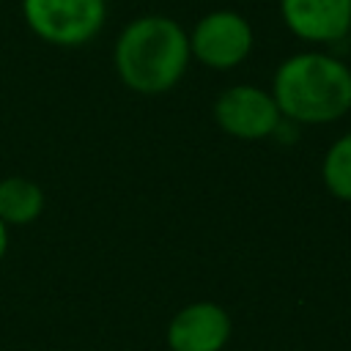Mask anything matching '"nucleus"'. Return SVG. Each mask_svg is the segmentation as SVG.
I'll return each instance as SVG.
<instances>
[{
    "instance_id": "obj_1",
    "label": "nucleus",
    "mask_w": 351,
    "mask_h": 351,
    "mask_svg": "<svg viewBox=\"0 0 351 351\" xmlns=\"http://www.w3.org/2000/svg\"><path fill=\"white\" fill-rule=\"evenodd\" d=\"M115 71L134 93H165L186 71L192 49L184 27L170 16H137L115 41Z\"/></svg>"
},
{
    "instance_id": "obj_2",
    "label": "nucleus",
    "mask_w": 351,
    "mask_h": 351,
    "mask_svg": "<svg viewBox=\"0 0 351 351\" xmlns=\"http://www.w3.org/2000/svg\"><path fill=\"white\" fill-rule=\"evenodd\" d=\"M271 88L280 115L299 123H329L351 110V69L324 52L282 60Z\"/></svg>"
},
{
    "instance_id": "obj_3",
    "label": "nucleus",
    "mask_w": 351,
    "mask_h": 351,
    "mask_svg": "<svg viewBox=\"0 0 351 351\" xmlns=\"http://www.w3.org/2000/svg\"><path fill=\"white\" fill-rule=\"evenodd\" d=\"M30 30L58 47L88 44L104 25V0H22Z\"/></svg>"
},
{
    "instance_id": "obj_4",
    "label": "nucleus",
    "mask_w": 351,
    "mask_h": 351,
    "mask_svg": "<svg viewBox=\"0 0 351 351\" xmlns=\"http://www.w3.org/2000/svg\"><path fill=\"white\" fill-rule=\"evenodd\" d=\"M189 49L208 69H233L252 49V27L236 11H211L195 25Z\"/></svg>"
},
{
    "instance_id": "obj_5",
    "label": "nucleus",
    "mask_w": 351,
    "mask_h": 351,
    "mask_svg": "<svg viewBox=\"0 0 351 351\" xmlns=\"http://www.w3.org/2000/svg\"><path fill=\"white\" fill-rule=\"evenodd\" d=\"M214 118L222 132L239 140H263L280 126V107L274 96L255 85H236L228 88L217 104Z\"/></svg>"
},
{
    "instance_id": "obj_6",
    "label": "nucleus",
    "mask_w": 351,
    "mask_h": 351,
    "mask_svg": "<svg viewBox=\"0 0 351 351\" xmlns=\"http://www.w3.org/2000/svg\"><path fill=\"white\" fill-rule=\"evenodd\" d=\"M233 335L230 315L217 302H189L167 324L165 340L170 351H225Z\"/></svg>"
},
{
    "instance_id": "obj_7",
    "label": "nucleus",
    "mask_w": 351,
    "mask_h": 351,
    "mask_svg": "<svg viewBox=\"0 0 351 351\" xmlns=\"http://www.w3.org/2000/svg\"><path fill=\"white\" fill-rule=\"evenodd\" d=\"M280 11L304 41H340L351 27V0H280Z\"/></svg>"
},
{
    "instance_id": "obj_8",
    "label": "nucleus",
    "mask_w": 351,
    "mask_h": 351,
    "mask_svg": "<svg viewBox=\"0 0 351 351\" xmlns=\"http://www.w3.org/2000/svg\"><path fill=\"white\" fill-rule=\"evenodd\" d=\"M44 211V192L25 176H8L0 181V219L8 228L30 225Z\"/></svg>"
},
{
    "instance_id": "obj_9",
    "label": "nucleus",
    "mask_w": 351,
    "mask_h": 351,
    "mask_svg": "<svg viewBox=\"0 0 351 351\" xmlns=\"http://www.w3.org/2000/svg\"><path fill=\"white\" fill-rule=\"evenodd\" d=\"M324 184L337 197L351 203V132L335 140L324 156Z\"/></svg>"
},
{
    "instance_id": "obj_10",
    "label": "nucleus",
    "mask_w": 351,
    "mask_h": 351,
    "mask_svg": "<svg viewBox=\"0 0 351 351\" xmlns=\"http://www.w3.org/2000/svg\"><path fill=\"white\" fill-rule=\"evenodd\" d=\"M5 250H8V225L0 219V261L5 258Z\"/></svg>"
},
{
    "instance_id": "obj_11",
    "label": "nucleus",
    "mask_w": 351,
    "mask_h": 351,
    "mask_svg": "<svg viewBox=\"0 0 351 351\" xmlns=\"http://www.w3.org/2000/svg\"><path fill=\"white\" fill-rule=\"evenodd\" d=\"M348 41H351V27H348Z\"/></svg>"
}]
</instances>
